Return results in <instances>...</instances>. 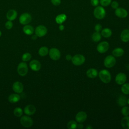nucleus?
<instances>
[{
  "label": "nucleus",
  "instance_id": "obj_22",
  "mask_svg": "<svg viewBox=\"0 0 129 129\" xmlns=\"http://www.w3.org/2000/svg\"><path fill=\"white\" fill-rule=\"evenodd\" d=\"M67 19V16L64 14H60L58 15L55 18V21L58 24H61Z\"/></svg>",
  "mask_w": 129,
  "mask_h": 129
},
{
  "label": "nucleus",
  "instance_id": "obj_46",
  "mask_svg": "<svg viewBox=\"0 0 129 129\" xmlns=\"http://www.w3.org/2000/svg\"><path fill=\"white\" fill-rule=\"evenodd\" d=\"M1 35H2V32L0 31V37L1 36Z\"/></svg>",
  "mask_w": 129,
  "mask_h": 129
},
{
  "label": "nucleus",
  "instance_id": "obj_18",
  "mask_svg": "<svg viewBox=\"0 0 129 129\" xmlns=\"http://www.w3.org/2000/svg\"><path fill=\"white\" fill-rule=\"evenodd\" d=\"M21 98L20 96L18 93H13L9 95L8 97V100L10 102L15 103L18 102Z\"/></svg>",
  "mask_w": 129,
  "mask_h": 129
},
{
  "label": "nucleus",
  "instance_id": "obj_44",
  "mask_svg": "<svg viewBox=\"0 0 129 129\" xmlns=\"http://www.w3.org/2000/svg\"><path fill=\"white\" fill-rule=\"evenodd\" d=\"M93 128V127H92L90 125H88V126L86 127V128H87V129H88V128H90V129H91V128Z\"/></svg>",
  "mask_w": 129,
  "mask_h": 129
},
{
  "label": "nucleus",
  "instance_id": "obj_41",
  "mask_svg": "<svg viewBox=\"0 0 129 129\" xmlns=\"http://www.w3.org/2000/svg\"><path fill=\"white\" fill-rule=\"evenodd\" d=\"M64 26L63 25H62V24H60V25L59 26V29L60 31H62V30H63L64 29Z\"/></svg>",
  "mask_w": 129,
  "mask_h": 129
},
{
  "label": "nucleus",
  "instance_id": "obj_26",
  "mask_svg": "<svg viewBox=\"0 0 129 129\" xmlns=\"http://www.w3.org/2000/svg\"><path fill=\"white\" fill-rule=\"evenodd\" d=\"M49 52L48 48L46 46H42L40 47L38 51L39 54L41 56H46Z\"/></svg>",
  "mask_w": 129,
  "mask_h": 129
},
{
  "label": "nucleus",
  "instance_id": "obj_11",
  "mask_svg": "<svg viewBox=\"0 0 129 129\" xmlns=\"http://www.w3.org/2000/svg\"><path fill=\"white\" fill-rule=\"evenodd\" d=\"M115 15L120 18H124L127 17L128 13L127 11L122 8H118L115 10Z\"/></svg>",
  "mask_w": 129,
  "mask_h": 129
},
{
  "label": "nucleus",
  "instance_id": "obj_1",
  "mask_svg": "<svg viewBox=\"0 0 129 129\" xmlns=\"http://www.w3.org/2000/svg\"><path fill=\"white\" fill-rule=\"evenodd\" d=\"M93 14L96 19L100 20L105 17L106 15V11L103 7L98 6L95 7L93 11Z\"/></svg>",
  "mask_w": 129,
  "mask_h": 129
},
{
  "label": "nucleus",
  "instance_id": "obj_39",
  "mask_svg": "<svg viewBox=\"0 0 129 129\" xmlns=\"http://www.w3.org/2000/svg\"><path fill=\"white\" fill-rule=\"evenodd\" d=\"M51 3L55 6H59L61 3V0H51Z\"/></svg>",
  "mask_w": 129,
  "mask_h": 129
},
{
  "label": "nucleus",
  "instance_id": "obj_13",
  "mask_svg": "<svg viewBox=\"0 0 129 129\" xmlns=\"http://www.w3.org/2000/svg\"><path fill=\"white\" fill-rule=\"evenodd\" d=\"M12 88H13V91L15 92L20 94L23 92V89H24V86L22 83L17 81V82H15L13 84Z\"/></svg>",
  "mask_w": 129,
  "mask_h": 129
},
{
  "label": "nucleus",
  "instance_id": "obj_42",
  "mask_svg": "<svg viewBox=\"0 0 129 129\" xmlns=\"http://www.w3.org/2000/svg\"><path fill=\"white\" fill-rule=\"evenodd\" d=\"M77 128H80V129L83 128V124H77Z\"/></svg>",
  "mask_w": 129,
  "mask_h": 129
},
{
  "label": "nucleus",
  "instance_id": "obj_45",
  "mask_svg": "<svg viewBox=\"0 0 129 129\" xmlns=\"http://www.w3.org/2000/svg\"><path fill=\"white\" fill-rule=\"evenodd\" d=\"M127 103L129 104V99H128V100H127Z\"/></svg>",
  "mask_w": 129,
  "mask_h": 129
},
{
  "label": "nucleus",
  "instance_id": "obj_7",
  "mask_svg": "<svg viewBox=\"0 0 129 129\" xmlns=\"http://www.w3.org/2000/svg\"><path fill=\"white\" fill-rule=\"evenodd\" d=\"M32 20V17L31 15L27 13L22 14L19 17V22L22 25L28 24Z\"/></svg>",
  "mask_w": 129,
  "mask_h": 129
},
{
  "label": "nucleus",
  "instance_id": "obj_36",
  "mask_svg": "<svg viewBox=\"0 0 129 129\" xmlns=\"http://www.w3.org/2000/svg\"><path fill=\"white\" fill-rule=\"evenodd\" d=\"M110 4H111V7L114 9H116L118 8V7H119V4L117 1L111 2Z\"/></svg>",
  "mask_w": 129,
  "mask_h": 129
},
{
  "label": "nucleus",
  "instance_id": "obj_40",
  "mask_svg": "<svg viewBox=\"0 0 129 129\" xmlns=\"http://www.w3.org/2000/svg\"><path fill=\"white\" fill-rule=\"evenodd\" d=\"M72 58V56L71 55H70V54H68V55H67L66 56V59L67 60H69H69H71Z\"/></svg>",
  "mask_w": 129,
  "mask_h": 129
},
{
  "label": "nucleus",
  "instance_id": "obj_10",
  "mask_svg": "<svg viewBox=\"0 0 129 129\" xmlns=\"http://www.w3.org/2000/svg\"><path fill=\"white\" fill-rule=\"evenodd\" d=\"M109 44L106 41H103L100 42L97 46V51L101 53L106 52L109 49Z\"/></svg>",
  "mask_w": 129,
  "mask_h": 129
},
{
  "label": "nucleus",
  "instance_id": "obj_32",
  "mask_svg": "<svg viewBox=\"0 0 129 129\" xmlns=\"http://www.w3.org/2000/svg\"><path fill=\"white\" fill-rule=\"evenodd\" d=\"M31 58V55L29 52L25 53L24 54H23L22 56V59L24 62L30 60Z\"/></svg>",
  "mask_w": 129,
  "mask_h": 129
},
{
  "label": "nucleus",
  "instance_id": "obj_33",
  "mask_svg": "<svg viewBox=\"0 0 129 129\" xmlns=\"http://www.w3.org/2000/svg\"><path fill=\"white\" fill-rule=\"evenodd\" d=\"M112 0H100L99 3L102 7H107L110 5Z\"/></svg>",
  "mask_w": 129,
  "mask_h": 129
},
{
  "label": "nucleus",
  "instance_id": "obj_24",
  "mask_svg": "<svg viewBox=\"0 0 129 129\" xmlns=\"http://www.w3.org/2000/svg\"><path fill=\"white\" fill-rule=\"evenodd\" d=\"M122 127L124 129H129V116H125L121 121Z\"/></svg>",
  "mask_w": 129,
  "mask_h": 129
},
{
  "label": "nucleus",
  "instance_id": "obj_20",
  "mask_svg": "<svg viewBox=\"0 0 129 129\" xmlns=\"http://www.w3.org/2000/svg\"><path fill=\"white\" fill-rule=\"evenodd\" d=\"M86 75L87 77L90 78H94L97 76L98 72L95 69H93V68L89 69L86 72Z\"/></svg>",
  "mask_w": 129,
  "mask_h": 129
},
{
  "label": "nucleus",
  "instance_id": "obj_28",
  "mask_svg": "<svg viewBox=\"0 0 129 129\" xmlns=\"http://www.w3.org/2000/svg\"><path fill=\"white\" fill-rule=\"evenodd\" d=\"M77 127V123L75 120H72L68 122L67 123V127L69 129H75Z\"/></svg>",
  "mask_w": 129,
  "mask_h": 129
},
{
  "label": "nucleus",
  "instance_id": "obj_43",
  "mask_svg": "<svg viewBox=\"0 0 129 129\" xmlns=\"http://www.w3.org/2000/svg\"><path fill=\"white\" fill-rule=\"evenodd\" d=\"M37 36L35 34V35H33V36L31 37V38H32V40H35V39H37Z\"/></svg>",
  "mask_w": 129,
  "mask_h": 129
},
{
  "label": "nucleus",
  "instance_id": "obj_19",
  "mask_svg": "<svg viewBox=\"0 0 129 129\" xmlns=\"http://www.w3.org/2000/svg\"><path fill=\"white\" fill-rule=\"evenodd\" d=\"M121 40L124 42H128L129 41V30H123L120 34Z\"/></svg>",
  "mask_w": 129,
  "mask_h": 129
},
{
  "label": "nucleus",
  "instance_id": "obj_4",
  "mask_svg": "<svg viewBox=\"0 0 129 129\" xmlns=\"http://www.w3.org/2000/svg\"><path fill=\"white\" fill-rule=\"evenodd\" d=\"M28 71V68L26 63L25 62H22L18 64L17 67V72L19 75L24 76L27 75Z\"/></svg>",
  "mask_w": 129,
  "mask_h": 129
},
{
  "label": "nucleus",
  "instance_id": "obj_8",
  "mask_svg": "<svg viewBox=\"0 0 129 129\" xmlns=\"http://www.w3.org/2000/svg\"><path fill=\"white\" fill-rule=\"evenodd\" d=\"M49 55L50 58L53 60H57L60 57V52L56 48H52L49 51Z\"/></svg>",
  "mask_w": 129,
  "mask_h": 129
},
{
  "label": "nucleus",
  "instance_id": "obj_3",
  "mask_svg": "<svg viewBox=\"0 0 129 129\" xmlns=\"http://www.w3.org/2000/svg\"><path fill=\"white\" fill-rule=\"evenodd\" d=\"M72 63L75 66H81L83 64L85 61V57L82 54H76L72 57Z\"/></svg>",
  "mask_w": 129,
  "mask_h": 129
},
{
  "label": "nucleus",
  "instance_id": "obj_35",
  "mask_svg": "<svg viewBox=\"0 0 129 129\" xmlns=\"http://www.w3.org/2000/svg\"><path fill=\"white\" fill-rule=\"evenodd\" d=\"M5 26L7 29H11L13 26V24L12 21L9 20L7 22H6V23L5 24Z\"/></svg>",
  "mask_w": 129,
  "mask_h": 129
},
{
  "label": "nucleus",
  "instance_id": "obj_17",
  "mask_svg": "<svg viewBox=\"0 0 129 129\" xmlns=\"http://www.w3.org/2000/svg\"><path fill=\"white\" fill-rule=\"evenodd\" d=\"M17 16V12L15 10H10L7 13L6 17L8 20L13 21Z\"/></svg>",
  "mask_w": 129,
  "mask_h": 129
},
{
  "label": "nucleus",
  "instance_id": "obj_12",
  "mask_svg": "<svg viewBox=\"0 0 129 129\" xmlns=\"http://www.w3.org/2000/svg\"><path fill=\"white\" fill-rule=\"evenodd\" d=\"M29 66L31 69L33 71H38L40 70L41 65L38 60L33 59L30 62Z\"/></svg>",
  "mask_w": 129,
  "mask_h": 129
},
{
  "label": "nucleus",
  "instance_id": "obj_5",
  "mask_svg": "<svg viewBox=\"0 0 129 129\" xmlns=\"http://www.w3.org/2000/svg\"><path fill=\"white\" fill-rule=\"evenodd\" d=\"M21 124L25 127H29L33 125V120L32 119L27 115L22 116L20 118Z\"/></svg>",
  "mask_w": 129,
  "mask_h": 129
},
{
  "label": "nucleus",
  "instance_id": "obj_30",
  "mask_svg": "<svg viewBox=\"0 0 129 129\" xmlns=\"http://www.w3.org/2000/svg\"><path fill=\"white\" fill-rule=\"evenodd\" d=\"M118 103L120 106H125L127 103V100L125 97V96H121L120 97H119V98H118Z\"/></svg>",
  "mask_w": 129,
  "mask_h": 129
},
{
  "label": "nucleus",
  "instance_id": "obj_2",
  "mask_svg": "<svg viewBox=\"0 0 129 129\" xmlns=\"http://www.w3.org/2000/svg\"><path fill=\"white\" fill-rule=\"evenodd\" d=\"M99 77L101 81L104 83H108L111 81V74L106 70H102L99 73Z\"/></svg>",
  "mask_w": 129,
  "mask_h": 129
},
{
  "label": "nucleus",
  "instance_id": "obj_25",
  "mask_svg": "<svg viewBox=\"0 0 129 129\" xmlns=\"http://www.w3.org/2000/svg\"><path fill=\"white\" fill-rule=\"evenodd\" d=\"M101 34L102 36H103L105 38H108L110 37L112 35V31L111 29L108 28H104L103 30H101Z\"/></svg>",
  "mask_w": 129,
  "mask_h": 129
},
{
  "label": "nucleus",
  "instance_id": "obj_37",
  "mask_svg": "<svg viewBox=\"0 0 129 129\" xmlns=\"http://www.w3.org/2000/svg\"><path fill=\"white\" fill-rule=\"evenodd\" d=\"M102 26L101 24H96V25L95 26V27H94V29H95V30L96 31V32H100V31L102 30Z\"/></svg>",
  "mask_w": 129,
  "mask_h": 129
},
{
  "label": "nucleus",
  "instance_id": "obj_6",
  "mask_svg": "<svg viewBox=\"0 0 129 129\" xmlns=\"http://www.w3.org/2000/svg\"><path fill=\"white\" fill-rule=\"evenodd\" d=\"M116 63V59L115 57L111 55H108L105 57L104 60V64L105 67L110 68L113 67Z\"/></svg>",
  "mask_w": 129,
  "mask_h": 129
},
{
  "label": "nucleus",
  "instance_id": "obj_23",
  "mask_svg": "<svg viewBox=\"0 0 129 129\" xmlns=\"http://www.w3.org/2000/svg\"><path fill=\"white\" fill-rule=\"evenodd\" d=\"M112 53L114 56L120 57L123 54L124 50L122 48L120 47H117L113 49Z\"/></svg>",
  "mask_w": 129,
  "mask_h": 129
},
{
  "label": "nucleus",
  "instance_id": "obj_34",
  "mask_svg": "<svg viewBox=\"0 0 129 129\" xmlns=\"http://www.w3.org/2000/svg\"><path fill=\"white\" fill-rule=\"evenodd\" d=\"M121 113L124 116H128L129 115V107L124 106L121 109Z\"/></svg>",
  "mask_w": 129,
  "mask_h": 129
},
{
  "label": "nucleus",
  "instance_id": "obj_9",
  "mask_svg": "<svg viewBox=\"0 0 129 129\" xmlns=\"http://www.w3.org/2000/svg\"><path fill=\"white\" fill-rule=\"evenodd\" d=\"M47 32V29L46 27L43 25H39L38 26L35 30V33L37 37H43L46 34Z\"/></svg>",
  "mask_w": 129,
  "mask_h": 129
},
{
  "label": "nucleus",
  "instance_id": "obj_38",
  "mask_svg": "<svg viewBox=\"0 0 129 129\" xmlns=\"http://www.w3.org/2000/svg\"><path fill=\"white\" fill-rule=\"evenodd\" d=\"M91 5L94 7H97L98 6L99 3V0H91L90 1Z\"/></svg>",
  "mask_w": 129,
  "mask_h": 129
},
{
  "label": "nucleus",
  "instance_id": "obj_27",
  "mask_svg": "<svg viewBox=\"0 0 129 129\" xmlns=\"http://www.w3.org/2000/svg\"><path fill=\"white\" fill-rule=\"evenodd\" d=\"M92 39L94 42H98L101 39V34L99 32H94L92 35Z\"/></svg>",
  "mask_w": 129,
  "mask_h": 129
},
{
  "label": "nucleus",
  "instance_id": "obj_31",
  "mask_svg": "<svg viewBox=\"0 0 129 129\" xmlns=\"http://www.w3.org/2000/svg\"><path fill=\"white\" fill-rule=\"evenodd\" d=\"M14 114L16 117H21L23 114V110L20 107H16L14 110Z\"/></svg>",
  "mask_w": 129,
  "mask_h": 129
},
{
  "label": "nucleus",
  "instance_id": "obj_29",
  "mask_svg": "<svg viewBox=\"0 0 129 129\" xmlns=\"http://www.w3.org/2000/svg\"><path fill=\"white\" fill-rule=\"evenodd\" d=\"M121 90L123 94H129V83L123 84Z\"/></svg>",
  "mask_w": 129,
  "mask_h": 129
},
{
  "label": "nucleus",
  "instance_id": "obj_14",
  "mask_svg": "<svg viewBox=\"0 0 129 129\" xmlns=\"http://www.w3.org/2000/svg\"><path fill=\"white\" fill-rule=\"evenodd\" d=\"M126 80V76L122 73L118 74L115 77V82L118 85H122Z\"/></svg>",
  "mask_w": 129,
  "mask_h": 129
},
{
  "label": "nucleus",
  "instance_id": "obj_21",
  "mask_svg": "<svg viewBox=\"0 0 129 129\" xmlns=\"http://www.w3.org/2000/svg\"><path fill=\"white\" fill-rule=\"evenodd\" d=\"M23 31L27 35H32L34 32L33 27L29 25H25L23 28Z\"/></svg>",
  "mask_w": 129,
  "mask_h": 129
},
{
  "label": "nucleus",
  "instance_id": "obj_16",
  "mask_svg": "<svg viewBox=\"0 0 129 129\" xmlns=\"http://www.w3.org/2000/svg\"><path fill=\"white\" fill-rule=\"evenodd\" d=\"M36 109L35 107L32 104H29L26 106L24 108V113L28 115H31L34 114L36 112Z\"/></svg>",
  "mask_w": 129,
  "mask_h": 129
},
{
  "label": "nucleus",
  "instance_id": "obj_15",
  "mask_svg": "<svg viewBox=\"0 0 129 129\" xmlns=\"http://www.w3.org/2000/svg\"><path fill=\"white\" fill-rule=\"evenodd\" d=\"M87 117V113L84 111H80L76 115V120L79 123L83 122L86 120Z\"/></svg>",
  "mask_w": 129,
  "mask_h": 129
}]
</instances>
